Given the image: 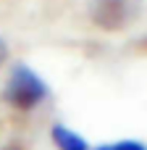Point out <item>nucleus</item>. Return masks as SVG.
Instances as JSON below:
<instances>
[{
	"mask_svg": "<svg viewBox=\"0 0 147 150\" xmlns=\"http://www.w3.org/2000/svg\"><path fill=\"white\" fill-rule=\"evenodd\" d=\"M3 98H5L8 105H13L18 111H29V108H34L37 103H42L47 98V87L32 69L18 63V66H13L11 76H8Z\"/></svg>",
	"mask_w": 147,
	"mask_h": 150,
	"instance_id": "f257e3e1",
	"label": "nucleus"
},
{
	"mask_svg": "<svg viewBox=\"0 0 147 150\" xmlns=\"http://www.w3.org/2000/svg\"><path fill=\"white\" fill-rule=\"evenodd\" d=\"M142 11V0H95L92 3V21L100 29L118 32L126 29Z\"/></svg>",
	"mask_w": 147,
	"mask_h": 150,
	"instance_id": "f03ea898",
	"label": "nucleus"
},
{
	"mask_svg": "<svg viewBox=\"0 0 147 150\" xmlns=\"http://www.w3.org/2000/svg\"><path fill=\"white\" fill-rule=\"evenodd\" d=\"M53 140H55V145L58 150H89V145L84 142V137H79L76 132H71V129H66V127H53Z\"/></svg>",
	"mask_w": 147,
	"mask_h": 150,
	"instance_id": "7ed1b4c3",
	"label": "nucleus"
},
{
	"mask_svg": "<svg viewBox=\"0 0 147 150\" xmlns=\"http://www.w3.org/2000/svg\"><path fill=\"white\" fill-rule=\"evenodd\" d=\"M95 150H147L142 142H134V140H121V142H108V145H100Z\"/></svg>",
	"mask_w": 147,
	"mask_h": 150,
	"instance_id": "20e7f679",
	"label": "nucleus"
},
{
	"mask_svg": "<svg viewBox=\"0 0 147 150\" xmlns=\"http://www.w3.org/2000/svg\"><path fill=\"white\" fill-rule=\"evenodd\" d=\"M5 58H8V45L0 40V63H5Z\"/></svg>",
	"mask_w": 147,
	"mask_h": 150,
	"instance_id": "39448f33",
	"label": "nucleus"
}]
</instances>
